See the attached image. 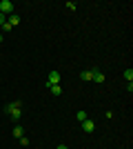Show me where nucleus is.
Instances as JSON below:
<instances>
[{
    "label": "nucleus",
    "instance_id": "obj_1",
    "mask_svg": "<svg viewBox=\"0 0 133 149\" xmlns=\"http://www.w3.org/2000/svg\"><path fill=\"white\" fill-rule=\"evenodd\" d=\"M5 111L9 113L13 120H20V116H22V102H20V100H13V102H9V105L5 107Z\"/></svg>",
    "mask_w": 133,
    "mask_h": 149
},
{
    "label": "nucleus",
    "instance_id": "obj_2",
    "mask_svg": "<svg viewBox=\"0 0 133 149\" xmlns=\"http://www.w3.org/2000/svg\"><path fill=\"white\" fill-rule=\"evenodd\" d=\"M0 13H2V16H11L13 13V2L11 0H2V2H0Z\"/></svg>",
    "mask_w": 133,
    "mask_h": 149
},
{
    "label": "nucleus",
    "instance_id": "obj_3",
    "mask_svg": "<svg viewBox=\"0 0 133 149\" xmlns=\"http://www.w3.org/2000/svg\"><path fill=\"white\" fill-rule=\"evenodd\" d=\"M47 85H60V74H58V71H51L49 78H47Z\"/></svg>",
    "mask_w": 133,
    "mask_h": 149
},
{
    "label": "nucleus",
    "instance_id": "obj_4",
    "mask_svg": "<svg viewBox=\"0 0 133 149\" xmlns=\"http://www.w3.org/2000/svg\"><path fill=\"white\" fill-rule=\"evenodd\" d=\"M93 82H104L107 78H104V74L102 71H98V69H93V78H91Z\"/></svg>",
    "mask_w": 133,
    "mask_h": 149
},
{
    "label": "nucleus",
    "instance_id": "obj_5",
    "mask_svg": "<svg viewBox=\"0 0 133 149\" xmlns=\"http://www.w3.org/2000/svg\"><path fill=\"white\" fill-rule=\"evenodd\" d=\"M82 129H84V131H93V129H95V123H93V120H89V118H87V120L82 123Z\"/></svg>",
    "mask_w": 133,
    "mask_h": 149
},
{
    "label": "nucleus",
    "instance_id": "obj_6",
    "mask_svg": "<svg viewBox=\"0 0 133 149\" xmlns=\"http://www.w3.org/2000/svg\"><path fill=\"white\" fill-rule=\"evenodd\" d=\"M80 78H82V80H91V78H93V69H84L82 74H80Z\"/></svg>",
    "mask_w": 133,
    "mask_h": 149
},
{
    "label": "nucleus",
    "instance_id": "obj_7",
    "mask_svg": "<svg viewBox=\"0 0 133 149\" xmlns=\"http://www.w3.org/2000/svg\"><path fill=\"white\" fill-rule=\"evenodd\" d=\"M7 22H9V25H11V27H16V25H18V22H20V16H18V13H11Z\"/></svg>",
    "mask_w": 133,
    "mask_h": 149
},
{
    "label": "nucleus",
    "instance_id": "obj_8",
    "mask_svg": "<svg viewBox=\"0 0 133 149\" xmlns=\"http://www.w3.org/2000/svg\"><path fill=\"white\" fill-rule=\"evenodd\" d=\"M49 91L53 93V96H60V93H62V89H60V85H49Z\"/></svg>",
    "mask_w": 133,
    "mask_h": 149
},
{
    "label": "nucleus",
    "instance_id": "obj_9",
    "mask_svg": "<svg viewBox=\"0 0 133 149\" xmlns=\"http://www.w3.org/2000/svg\"><path fill=\"white\" fill-rule=\"evenodd\" d=\"M13 136L18 138V140L22 138V127H20V125H16V127H13Z\"/></svg>",
    "mask_w": 133,
    "mask_h": 149
},
{
    "label": "nucleus",
    "instance_id": "obj_10",
    "mask_svg": "<svg viewBox=\"0 0 133 149\" xmlns=\"http://www.w3.org/2000/svg\"><path fill=\"white\" fill-rule=\"evenodd\" d=\"M124 78H127L129 82L133 80V69H131V67H129V69H124Z\"/></svg>",
    "mask_w": 133,
    "mask_h": 149
},
{
    "label": "nucleus",
    "instance_id": "obj_11",
    "mask_svg": "<svg viewBox=\"0 0 133 149\" xmlns=\"http://www.w3.org/2000/svg\"><path fill=\"white\" fill-rule=\"evenodd\" d=\"M76 118L80 120V123H84V120H87L89 116H87V111H78V113H76Z\"/></svg>",
    "mask_w": 133,
    "mask_h": 149
},
{
    "label": "nucleus",
    "instance_id": "obj_12",
    "mask_svg": "<svg viewBox=\"0 0 133 149\" xmlns=\"http://www.w3.org/2000/svg\"><path fill=\"white\" fill-rule=\"evenodd\" d=\"M64 7H67L69 11H76V2H71V0H69V2H67V5H64Z\"/></svg>",
    "mask_w": 133,
    "mask_h": 149
},
{
    "label": "nucleus",
    "instance_id": "obj_13",
    "mask_svg": "<svg viewBox=\"0 0 133 149\" xmlns=\"http://www.w3.org/2000/svg\"><path fill=\"white\" fill-rule=\"evenodd\" d=\"M0 29H2V31H11V29H13V27H11V25H9V22H5V25L0 27Z\"/></svg>",
    "mask_w": 133,
    "mask_h": 149
},
{
    "label": "nucleus",
    "instance_id": "obj_14",
    "mask_svg": "<svg viewBox=\"0 0 133 149\" xmlns=\"http://www.w3.org/2000/svg\"><path fill=\"white\" fill-rule=\"evenodd\" d=\"M5 22H7V20H5V16H2V13H0V27L5 25Z\"/></svg>",
    "mask_w": 133,
    "mask_h": 149
},
{
    "label": "nucleus",
    "instance_id": "obj_15",
    "mask_svg": "<svg viewBox=\"0 0 133 149\" xmlns=\"http://www.w3.org/2000/svg\"><path fill=\"white\" fill-rule=\"evenodd\" d=\"M56 149H69V147H67V145H58Z\"/></svg>",
    "mask_w": 133,
    "mask_h": 149
},
{
    "label": "nucleus",
    "instance_id": "obj_16",
    "mask_svg": "<svg viewBox=\"0 0 133 149\" xmlns=\"http://www.w3.org/2000/svg\"><path fill=\"white\" fill-rule=\"evenodd\" d=\"M2 40H5V36H2V33H0V42H2Z\"/></svg>",
    "mask_w": 133,
    "mask_h": 149
}]
</instances>
